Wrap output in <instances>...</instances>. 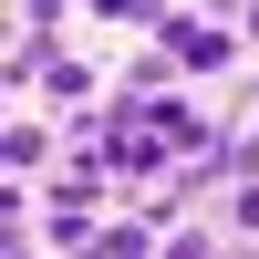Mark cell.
<instances>
[{"mask_svg":"<svg viewBox=\"0 0 259 259\" xmlns=\"http://www.w3.org/2000/svg\"><path fill=\"white\" fill-rule=\"evenodd\" d=\"M104 166H114V187H156L166 166H177L166 135L145 124V94H114V104H104Z\"/></svg>","mask_w":259,"mask_h":259,"instance_id":"6da1fadb","label":"cell"},{"mask_svg":"<svg viewBox=\"0 0 259 259\" xmlns=\"http://www.w3.org/2000/svg\"><path fill=\"white\" fill-rule=\"evenodd\" d=\"M156 52H177V73H228V62H239V21H197V11H177V21H166V31H156Z\"/></svg>","mask_w":259,"mask_h":259,"instance_id":"7a4b0ae2","label":"cell"},{"mask_svg":"<svg viewBox=\"0 0 259 259\" xmlns=\"http://www.w3.org/2000/svg\"><path fill=\"white\" fill-rule=\"evenodd\" d=\"M145 124L166 135V156H207V145H218V124H207L187 94H145Z\"/></svg>","mask_w":259,"mask_h":259,"instance_id":"3957f363","label":"cell"},{"mask_svg":"<svg viewBox=\"0 0 259 259\" xmlns=\"http://www.w3.org/2000/svg\"><path fill=\"white\" fill-rule=\"evenodd\" d=\"M145 239H156V218H114V228H94V239H83V249H62V259H156Z\"/></svg>","mask_w":259,"mask_h":259,"instance_id":"277c9868","label":"cell"},{"mask_svg":"<svg viewBox=\"0 0 259 259\" xmlns=\"http://www.w3.org/2000/svg\"><path fill=\"white\" fill-rule=\"evenodd\" d=\"M52 145H62V124H31V114H21L11 135H0V156H11V177H41V166H52Z\"/></svg>","mask_w":259,"mask_h":259,"instance_id":"5b68a950","label":"cell"},{"mask_svg":"<svg viewBox=\"0 0 259 259\" xmlns=\"http://www.w3.org/2000/svg\"><path fill=\"white\" fill-rule=\"evenodd\" d=\"M52 62H62L52 31H21V41H11V83H21V94H41V73H52Z\"/></svg>","mask_w":259,"mask_h":259,"instance_id":"8992f818","label":"cell"},{"mask_svg":"<svg viewBox=\"0 0 259 259\" xmlns=\"http://www.w3.org/2000/svg\"><path fill=\"white\" fill-rule=\"evenodd\" d=\"M41 94H52V104H62V114H83V104H94V73H83V62H73V52H62V62H52V73H41Z\"/></svg>","mask_w":259,"mask_h":259,"instance_id":"52a82bcc","label":"cell"},{"mask_svg":"<svg viewBox=\"0 0 259 259\" xmlns=\"http://www.w3.org/2000/svg\"><path fill=\"white\" fill-rule=\"evenodd\" d=\"M83 11H104V21H145V31H166V21H177V0H83Z\"/></svg>","mask_w":259,"mask_h":259,"instance_id":"ba28073f","label":"cell"},{"mask_svg":"<svg viewBox=\"0 0 259 259\" xmlns=\"http://www.w3.org/2000/svg\"><path fill=\"white\" fill-rule=\"evenodd\" d=\"M124 94H177V52H135V73H124Z\"/></svg>","mask_w":259,"mask_h":259,"instance_id":"9c48e42d","label":"cell"},{"mask_svg":"<svg viewBox=\"0 0 259 259\" xmlns=\"http://www.w3.org/2000/svg\"><path fill=\"white\" fill-rule=\"evenodd\" d=\"M156 259H218V239H207V228H166V249Z\"/></svg>","mask_w":259,"mask_h":259,"instance_id":"30bf717a","label":"cell"},{"mask_svg":"<svg viewBox=\"0 0 259 259\" xmlns=\"http://www.w3.org/2000/svg\"><path fill=\"white\" fill-rule=\"evenodd\" d=\"M21 31H52L62 41V0H21Z\"/></svg>","mask_w":259,"mask_h":259,"instance_id":"8fae6325","label":"cell"},{"mask_svg":"<svg viewBox=\"0 0 259 259\" xmlns=\"http://www.w3.org/2000/svg\"><path fill=\"white\" fill-rule=\"evenodd\" d=\"M228 228H249V239H259V177L239 187V197H228Z\"/></svg>","mask_w":259,"mask_h":259,"instance_id":"7c38bea8","label":"cell"},{"mask_svg":"<svg viewBox=\"0 0 259 259\" xmlns=\"http://www.w3.org/2000/svg\"><path fill=\"white\" fill-rule=\"evenodd\" d=\"M0 259H31V228H21V207H11V228H0Z\"/></svg>","mask_w":259,"mask_h":259,"instance_id":"4fadbf2b","label":"cell"},{"mask_svg":"<svg viewBox=\"0 0 259 259\" xmlns=\"http://www.w3.org/2000/svg\"><path fill=\"white\" fill-rule=\"evenodd\" d=\"M239 31H259V0H249V11H239Z\"/></svg>","mask_w":259,"mask_h":259,"instance_id":"5bb4252c","label":"cell"},{"mask_svg":"<svg viewBox=\"0 0 259 259\" xmlns=\"http://www.w3.org/2000/svg\"><path fill=\"white\" fill-rule=\"evenodd\" d=\"M239 104H249V114H259V83H239Z\"/></svg>","mask_w":259,"mask_h":259,"instance_id":"9a60e30c","label":"cell"},{"mask_svg":"<svg viewBox=\"0 0 259 259\" xmlns=\"http://www.w3.org/2000/svg\"><path fill=\"white\" fill-rule=\"evenodd\" d=\"M218 259H228V249H218ZM239 259H259V249H239Z\"/></svg>","mask_w":259,"mask_h":259,"instance_id":"2e32d148","label":"cell"}]
</instances>
